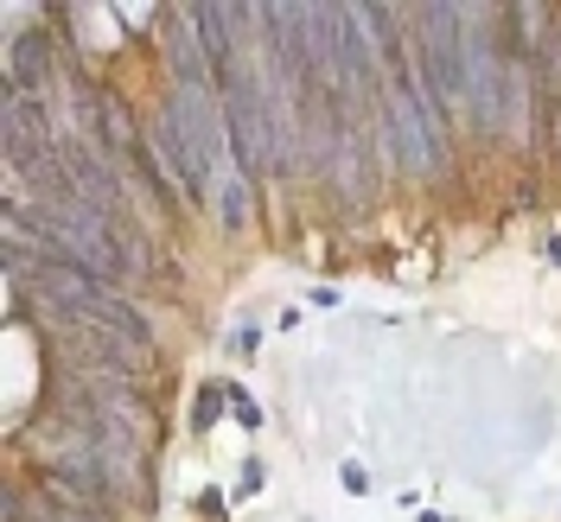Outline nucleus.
<instances>
[{
	"label": "nucleus",
	"mask_w": 561,
	"mask_h": 522,
	"mask_svg": "<svg viewBox=\"0 0 561 522\" xmlns=\"http://www.w3.org/2000/svg\"><path fill=\"white\" fill-rule=\"evenodd\" d=\"M45 408H77V415L103 420L115 440H128L147 459L160 446V408L147 402V383L140 376H122V370H65V363H51Z\"/></svg>",
	"instance_id": "1"
},
{
	"label": "nucleus",
	"mask_w": 561,
	"mask_h": 522,
	"mask_svg": "<svg viewBox=\"0 0 561 522\" xmlns=\"http://www.w3.org/2000/svg\"><path fill=\"white\" fill-rule=\"evenodd\" d=\"M415 26V65L440 115H472V77H466V26L459 7H409Z\"/></svg>",
	"instance_id": "2"
},
{
	"label": "nucleus",
	"mask_w": 561,
	"mask_h": 522,
	"mask_svg": "<svg viewBox=\"0 0 561 522\" xmlns=\"http://www.w3.org/2000/svg\"><path fill=\"white\" fill-rule=\"evenodd\" d=\"M7 522H108V517L70 503V497H58V490H45L33 472L13 465V478H7Z\"/></svg>",
	"instance_id": "3"
},
{
	"label": "nucleus",
	"mask_w": 561,
	"mask_h": 522,
	"mask_svg": "<svg viewBox=\"0 0 561 522\" xmlns=\"http://www.w3.org/2000/svg\"><path fill=\"white\" fill-rule=\"evenodd\" d=\"M224 402H230V388H205V395L192 402V427H210V420H217V408H224Z\"/></svg>",
	"instance_id": "4"
},
{
	"label": "nucleus",
	"mask_w": 561,
	"mask_h": 522,
	"mask_svg": "<svg viewBox=\"0 0 561 522\" xmlns=\"http://www.w3.org/2000/svg\"><path fill=\"white\" fill-rule=\"evenodd\" d=\"M339 485H345L351 497H364V490H370V478H364V465H351V459H345V465H339Z\"/></svg>",
	"instance_id": "5"
},
{
	"label": "nucleus",
	"mask_w": 561,
	"mask_h": 522,
	"mask_svg": "<svg viewBox=\"0 0 561 522\" xmlns=\"http://www.w3.org/2000/svg\"><path fill=\"white\" fill-rule=\"evenodd\" d=\"M230 408H237V420H243V427H255V420H262V408L249 402L243 388H230Z\"/></svg>",
	"instance_id": "6"
},
{
	"label": "nucleus",
	"mask_w": 561,
	"mask_h": 522,
	"mask_svg": "<svg viewBox=\"0 0 561 522\" xmlns=\"http://www.w3.org/2000/svg\"><path fill=\"white\" fill-rule=\"evenodd\" d=\"M262 485H268V472H262V459H249V465H243V485H237V490H243V497H255Z\"/></svg>",
	"instance_id": "7"
},
{
	"label": "nucleus",
	"mask_w": 561,
	"mask_h": 522,
	"mask_svg": "<svg viewBox=\"0 0 561 522\" xmlns=\"http://www.w3.org/2000/svg\"><path fill=\"white\" fill-rule=\"evenodd\" d=\"M230 345H237V350H243V357H249V350L262 345V325H249V332H237V338H230Z\"/></svg>",
	"instance_id": "8"
},
{
	"label": "nucleus",
	"mask_w": 561,
	"mask_h": 522,
	"mask_svg": "<svg viewBox=\"0 0 561 522\" xmlns=\"http://www.w3.org/2000/svg\"><path fill=\"white\" fill-rule=\"evenodd\" d=\"M549 121H556V153H561V103L549 108Z\"/></svg>",
	"instance_id": "9"
}]
</instances>
